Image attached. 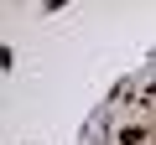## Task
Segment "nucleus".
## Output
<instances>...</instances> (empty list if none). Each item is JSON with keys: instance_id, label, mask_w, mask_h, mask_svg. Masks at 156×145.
I'll return each instance as SVG.
<instances>
[{"instance_id": "f257e3e1", "label": "nucleus", "mask_w": 156, "mask_h": 145, "mask_svg": "<svg viewBox=\"0 0 156 145\" xmlns=\"http://www.w3.org/2000/svg\"><path fill=\"white\" fill-rule=\"evenodd\" d=\"M104 145H156V83L130 88L109 119Z\"/></svg>"}]
</instances>
